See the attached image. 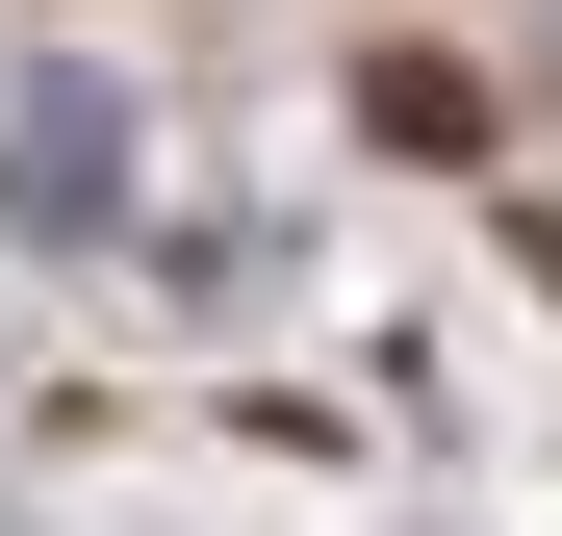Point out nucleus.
<instances>
[{"label": "nucleus", "instance_id": "obj_1", "mask_svg": "<svg viewBox=\"0 0 562 536\" xmlns=\"http://www.w3.org/2000/svg\"><path fill=\"white\" fill-rule=\"evenodd\" d=\"M26 205H77V230L128 205V103H103V77H52V128H26Z\"/></svg>", "mask_w": 562, "mask_h": 536}, {"label": "nucleus", "instance_id": "obj_2", "mask_svg": "<svg viewBox=\"0 0 562 536\" xmlns=\"http://www.w3.org/2000/svg\"><path fill=\"white\" fill-rule=\"evenodd\" d=\"M358 128H384V153H486V103H460L435 52H384V77H358Z\"/></svg>", "mask_w": 562, "mask_h": 536}]
</instances>
